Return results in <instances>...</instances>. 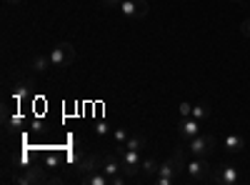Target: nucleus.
Here are the masks:
<instances>
[{"mask_svg":"<svg viewBox=\"0 0 250 185\" xmlns=\"http://www.w3.org/2000/svg\"><path fill=\"white\" fill-rule=\"evenodd\" d=\"M48 68H53L50 55H35L33 58V70L35 73H48Z\"/></svg>","mask_w":250,"mask_h":185,"instance_id":"obj_15","label":"nucleus"},{"mask_svg":"<svg viewBox=\"0 0 250 185\" xmlns=\"http://www.w3.org/2000/svg\"><path fill=\"white\" fill-rule=\"evenodd\" d=\"M185 173L190 180H213V168H210V163H208V158H195L193 160H188V165H185Z\"/></svg>","mask_w":250,"mask_h":185,"instance_id":"obj_3","label":"nucleus"},{"mask_svg":"<svg viewBox=\"0 0 250 185\" xmlns=\"http://www.w3.org/2000/svg\"><path fill=\"white\" fill-rule=\"evenodd\" d=\"M45 160H48V165H55V163H58V155L48 153V155H45Z\"/></svg>","mask_w":250,"mask_h":185,"instance_id":"obj_24","label":"nucleus"},{"mask_svg":"<svg viewBox=\"0 0 250 185\" xmlns=\"http://www.w3.org/2000/svg\"><path fill=\"white\" fill-rule=\"evenodd\" d=\"M140 163H143L140 150H128V148H120V170H123V175L128 178V180H133V178L140 173Z\"/></svg>","mask_w":250,"mask_h":185,"instance_id":"obj_2","label":"nucleus"},{"mask_svg":"<svg viewBox=\"0 0 250 185\" xmlns=\"http://www.w3.org/2000/svg\"><path fill=\"white\" fill-rule=\"evenodd\" d=\"M210 105H208V103H195V105H193V118L195 120H200V123H205L208 118H210Z\"/></svg>","mask_w":250,"mask_h":185,"instance_id":"obj_14","label":"nucleus"},{"mask_svg":"<svg viewBox=\"0 0 250 185\" xmlns=\"http://www.w3.org/2000/svg\"><path fill=\"white\" fill-rule=\"evenodd\" d=\"M123 148H128V150H145V148H148V140H145L143 135H130L128 140H125Z\"/></svg>","mask_w":250,"mask_h":185,"instance_id":"obj_13","label":"nucleus"},{"mask_svg":"<svg viewBox=\"0 0 250 185\" xmlns=\"http://www.w3.org/2000/svg\"><path fill=\"white\" fill-rule=\"evenodd\" d=\"M228 3H235V5H240V3H243V0H228Z\"/></svg>","mask_w":250,"mask_h":185,"instance_id":"obj_26","label":"nucleus"},{"mask_svg":"<svg viewBox=\"0 0 250 185\" xmlns=\"http://www.w3.org/2000/svg\"><path fill=\"white\" fill-rule=\"evenodd\" d=\"M83 183H88V185H110V178L103 173V170H95L88 178H83Z\"/></svg>","mask_w":250,"mask_h":185,"instance_id":"obj_16","label":"nucleus"},{"mask_svg":"<svg viewBox=\"0 0 250 185\" xmlns=\"http://www.w3.org/2000/svg\"><path fill=\"white\" fill-rule=\"evenodd\" d=\"M223 148L228 150V153H240V150H245V140L240 138V135H225V140H223Z\"/></svg>","mask_w":250,"mask_h":185,"instance_id":"obj_11","label":"nucleus"},{"mask_svg":"<svg viewBox=\"0 0 250 185\" xmlns=\"http://www.w3.org/2000/svg\"><path fill=\"white\" fill-rule=\"evenodd\" d=\"M118 10L128 18V20H140L148 15V0H123Z\"/></svg>","mask_w":250,"mask_h":185,"instance_id":"obj_5","label":"nucleus"},{"mask_svg":"<svg viewBox=\"0 0 250 185\" xmlns=\"http://www.w3.org/2000/svg\"><path fill=\"white\" fill-rule=\"evenodd\" d=\"M103 173H105L110 180H113L115 175H120V173H123V170H120V158H115L113 153L103 155Z\"/></svg>","mask_w":250,"mask_h":185,"instance_id":"obj_10","label":"nucleus"},{"mask_svg":"<svg viewBox=\"0 0 250 185\" xmlns=\"http://www.w3.org/2000/svg\"><path fill=\"white\" fill-rule=\"evenodd\" d=\"M178 113H180V118H190V115H193V103L183 100L180 105H178Z\"/></svg>","mask_w":250,"mask_h":185,"instance_id":"obj_18","label":"nucleus"},{"mask_svg":"<svg viewBox=\"0 0 250 185\" xmlns=\"http://www.w3.org/2000/svg\"><path fill=\"white\" fill-rule=\"evenodd\" d=\"M73 60H75V48L68 43V40H62V43H58V45L50 50V63H53V68H68Z\"/></svg>","mask_w":250,"mask_h":185,"instance_id":"obj_4","label":"nucleus"},{"mask_svg":"<svg viewBox=\"0 0 250 185\" xmlns=\"http://www.w3.org/2000/svg\"><path fill=\"white\" fill-rule=\"evenodd\" d=\"M158 168H160V163L153 158V155H148V158H143V163H140V173H145V175H158Z\"/></svg>","mask_w":250,"mask_h":185,"instance_id":"obj_12","label":"nucleus"},{"mask_svg":"<svg viewBox=\"0 0 250 185\" xmlns=\"http://www.w3.org/2000/svg\"><path fill=\"white\" fill-rule=\"evenodd\" d=\"M243 33L250 38V18H245V20H243Z\"/></svg>","mask_w":250,"mask_h":185,"instance_id":"obj_23","label":"nucleus"},{"mask_svg":"<svg viewBox=\"0 0 250 185\" xmlns=\"http://www.w3.org/2000/svg\"><path fill=\"white\" fill-rule=\"evenodd\" d=\"M78 170L83 178H88L95 170H103V155H83L78 163Z\"/></svg>","mask_w":250,"mask_h":185,"instance_id":"obj_8","label":"nucleus"},{"mask_svg":"<svg viewBox=\"0 0 250 185\" xmlns=\"http://www.w3.org/2000/svg\"><path fill=\"white\" fill-rule=\"evenodd\" d=\"M25 95H28V90H25V85H18V90H15V98H18V100H23Z\"/></svg>","mask_w":250,"mask_h":185,"instance_id":"obj_22","label":"nucleus"},{"mask_svg":"<svg viewBox=\"0 0 250 185\" xmlns=\"http://www.w3.org/2000/svg\"><path fill=\"white\" fill-rule=\"evenodd\" d=\"M95 133H98L100 138H108V135H113V128L108 125V123H103V120H100L98 125H95Z\"/></svg>","mask_w":250,"mask_h":185,"instance_id":"obj_19","label":"nucleus"},{"mask_svg":"<svg viewBox=\"0 0 250 185\" xmlns=\"http://www.w3.org/2000/svg\"><path fill=\"white\" fill-rule=\"evenodd\" d=\"M128 138H130V135H128V130H125V128H113V140H115L118 148H123Z\"/></svg>","mask_w":250,"mask_h":185,"instance_id":"obj_17","label":"nucleus"},{"mask_svg":"<svg viewBox=\"0 0 250 185\" xmlns=\"http://www.w3.org/2000/svg\"><path fill=\"white\" fill-rule=\"evenodd\" d=\"M175 130H178V138L188 143L190 138L200 135V120H195L193 115H190V118H180L178 125H175Z\"/></svg>","mask_w":250,"mask_h":185,"instance_id":"obj_7","label":"nucleus"},{"mask_svg":"<svg viewBox=\"0 0 250 185\" xmlns=\"http://www.w3.org/2000/svg\"><path fill=\"white\" fill-rule=\"evenodd\" d=\"M123 0H103V8H118Z\"/></svg>","mask_w":250,"mask_h":185,"instance_id":"obj_21","label":"nucleus"},{"mask_svg":"<svg viewBox=\"0 0 250 185\" xmlns=\"http://www.w3.org/2000/svg\"><path fill=\"white\" fill-rule=\"evenodd\" d=\"M178 178H165V175H155V183L158 185H173Z\"/></svg>","mask_w":250,"mask_h":185,"instance_id":"obj_20","label":"nucleus"},{"mask_svg":"<svg viewBox=\"0 0 250 185\" xmlns=\"http://www.w3.org/2000/svg\"><path fill=\"white\" fill-rule=\"evenodd\" d=\"M3 3H5V5H10V8H13V5H20V3H25V0H3Z\"/></svg>","mask_w":250,"mask_h":185,"instance_id":"obj_25","label":"nucleus"},{"mask_svg":"<svg viewBox=\"0 0 250 185\" xmlns=\"http://www.w3.org/2000/svg\"><path fill=\"white\" fill-rule=\"evenodd\" d=\"M213 183H218V185H235L238 183V170L233 165H220L213 173Z\"/></svg>","mask_w":250,"mask_h":185,"instance_id":"obj_9","label":"nucleus"},{"mask_svg":"<svg viewBox=\"0 0 250 185\" xmlns=\"http://www.w3.org/2000/svg\"><path fill=\"white\" fill-rule=\"evenodd\" d=\"M13 183L15 185H33V183H48V175L43 173V168H23V173L20 175H13Z\"/></svg>","mask_w":250,"mask_h":185,"instance_id":"obj_6","label":"nucleus"},{"mask_svg":"<svg viewBox=\"0 0 250 185\" xmlns=\"http://www.w3.org/2000/svg\"><path fill=\"white\" fill-rule=\"evenodd\" d=\"M188 150H190L195 158H208L213 150H215V135L213 133H200V135H195V138H190L188 140V145H185Z\"/></svg>","mask_w":250,"mask_h":185,"instance_id":"obj_1","label":"nucleus"}]
</instances>
